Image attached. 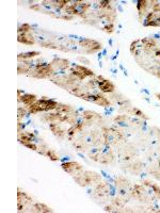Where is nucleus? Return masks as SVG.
<instances>
[{
    "instance_id": "obj_6",
    "label": "nucleus",
    "mask_w": 160,
    "mask_h": 213,
    "mask_svg": "<svg viewBox=\"0 0 160 213\" xmlns=\"http://www.w3.org/2000/svg\"><path fill=\"white\" fill-rule=\"evenodd\" d=\"M96 82L98 85V88L104 92V93H113L115 90V85L109 81V80L105 79L103 76H97L96 77Z\"/></svg>"
},
{
    "instance_id": "obj_23",
    "label": "nucleus",
    "mask_w": 160,
    "mask_h": 213,
    "mask_svg": "<svg viewBox=\"0 0 160 213\" xmlns=\"http://www.w3.org/2000/svg\"><path fill=\"white\" fill-rule=\"evenodd\" d=\"M128 200L125 199V198H123V197H121V196H117L116 198H114V199L112 200V204H113V205H116L117 207H123L124 204Z\"/></svg>"
},
{
    "instance_id": "obj_19",
    "label": "nucleus",
    "mask_w": 160,
    "mask_h": 213,
    "mask_svg": "<svg viewBox=\"0 0 160 213\" xmlns=\"http://www.w3.org/2000/svg\"><path fill=\"white\" fill-rule=\"evenodd\" d=\"M96 95H97V100L95 102L96 104H98L100 106H109L111 104L109 99H107L104 95H100V94H96Z\"/></svg>"
},
{
    "instance_id": "obj_39",
    "label": "nucleus",
    "mask_w": 160,
    "mask_h": 213,
    "mask_svg": "<svg viewBox=\"0 0 160 213\" xmlns=\"http://www.w3.org/2000/svg\"><path fill=\"white\" fill-rule=\"evenodd\" d=\"M153 74L156 75V76H157L158 78H160V67H158V68L156 69V70H155V72H153Z\"/></svg>"
},
{
    "instance_id": "obj_33",
    "label": "nucleus",
    "mask_w": 160,
    "mask_h": 213,
    "mask_svg": "<svg viewBox=\"0 0 160 213\" xmlns=\"http://www.w3.org/2000/svg\"><path fill=\"white\" fill-rule=\"evenodd\" d=\"M138 43H139V41H135V42H132L131 43V46H130V51H131V53H135V51H136V49H137V47H138Z\"/></svg>"
},
{
    "instance_id": "obj_11",
    "label": "nucleus",
    "mask_w": 160,
    "mask_h": 213,
    "mask_svg": "<svg viewBox=\"0 0 160 213\" xmlns=\"http://www.w3.org/2000/svg\"><path fill=\"white\" fill-rule=\"evenodd\" d=\"M19 102H24L25 106H27L28 108H29L30 106H32V104H34V102H36L37 99H36V96L35 95H32V94H25V95L21 96V98L18 99Z\"/></svg>"
},
{
    "instance_id": "obj_17",
    "label": "nucleus",
    "mask_w": 160,
    "mask_h": 213,
    "mask_svg": "<svg viewBox=\"0 0 160 213\" xmlns=\"http://www.w3.org/2000/svg\"><path fill=\"white\" fill-rule=\"evenodd\" d=\"M40 54H41V53L39 52V51H29V52L19 53L17 58H18V61H21V60L26 61V60H29V59L34 58V57L40 56Z\"/></svg>"
},
{
    "instance_id": "obj_14",
    "label": "nucleus",
    "mask_w": 160,
    "mask_h": 213,
    "mask_svg": "<svg viewBox=\"0 0 160 213\" xmlns=\"http://www.w3.org/2000/svg\"><path fill=\"white\" fill-rule=\"evenodd\" d=\"M56 112L58 113H62V114H68V113H74L75 109L72 108L71 106L68 104H58L56 109Z\"/></svg>"
},
{
    "instance_id": "obj_21",
    "label": "nucleus",
    "mask_w": 160,
    "mask_h": 213,
    "mask_svg": "<svg viewBox=\"0 0 160 213\" xmlns=\"http://www.w3.org/2000/svg\"><path fill=\"white\" fill-rule=\"evenodd\" d=\"M146 27H160V14L156 13L155 14V17L149 24H147Z\"/></svg>"
},
{
    "instance_id": "obj_31",
    "label": "nucleus",
    "mask_w": 160,
    "mask_h": 213,
    "mask_svg": "<svg viewBox=\"0 0 160 213\" xmlns=\"http://www.w3.org/2000/svg\"><path fill=\"white\" fill-rule=\"evenodd\" d=\"M128 120H129V118H128V116H126V115H117L116 117H114V120L117 122H124Z\"/></svg>"
},
{
    "instance_id": "obj_38",
    "label": "nucleus",
    "mask_w": 160,
    "mask_h": 213,
    "mask_svg": "<svg viewBox=\"0 0 160 213\" xmlns=\"http://www.w3.org/2000/svg\"><path fill=\"white\" fill-rule=\"evenodd\" d=\"M78 60H79V61H81V62H84V63H87V64H90V61H89V60H87L85 58H82V57H78Z\"/></svg>"
},
{
    "instance_id": "obj_40",
    "label": "nucleus",
    "mask_w": 160,
    "mask_h": 213,
    "mask_svg": "<svg viewBox=\"0 0 160 213\" xmlns=\"http://www.w3.org/2000/svg\"><path fill=\"white\" fill-rule=\"evenodd\" d=\"M155 96H156V97H157V98L160 100V93H156V94H155Z\"/></svg>"
},
{
    "instance_id": "obj_12",
    "label": "nucleus",
    "mask_w": 160,
    "mask_h": 213,
    "mask_svg": "<svg viewBox=\"0 0 160 213\" xmlns=\"http://www.w3.org/2000/svg\"><path fill=\"white\" fill-rule=\"evenodd\" d=\"M83 127H84V125H83L82 122H76V124H74V125L71 126V128H69L68 130L66 131V134L69 136V138H72V136H74L76 133L81 132L82 129H83Z\"/></svg>"
},
{
    "instance_id": "obj_27",
    "label": "nucleus",
    "mask_w": 160,
    "mask_h": 213,
    "mask_svg": "<svg viewBox=\"0 0 160 213\" xmlns=\"http://www.w3.org/2000/svg\"><path fill=\"white\" fill-rule=\"evenodd\" d=\"M17 112H18V113H17V115H18V122H20L21 118H24V117L26 116L28 113H29V112H27L26 109H24V108H20V106L18 108Z\"/></svg>"
},
{
    "instance_id": "obj_16",
    "label": "nucleus",
    "mask_w": 160,
    "mask_h": 213,
    "mask_svg": "<svg viewBox=\"0 0 160 213\" xmlns=\"http://www.w3.org/2000/svg\"><path fill=\"white\" fill-rule=\"evenodd\" d=\"M33 208L35 209V212H41V213H50L52 212V209L46 206L45 204H42V202H37L33 205Z\"/></svg>"
},
{
    "instance_id": "obj_7",
    "label": "nucleus",
    "mask_w": 160,
    "mask_h": 213,
    "mask_svg": "<svg viewBox=\"0 0 160 213\" xmlns=\"http://www.w3.org/2000/svg\"><path fill=\"white\" fill-rule=\"evenodd\" d=\"M50 65L53 67L55 70H65L66 68H68L71 66L69 61L65 60V59H60V58H55L52 61L50 62Z\"/></svg>"
},
{
    "instance_id": "obj_37",
    "label": "nucleus",
    "mask_w": 160,
    "mask_h": 213,
    "mask_svg": "<svg viewBox=\"0 0 160 213\" xmlns=\"http://www.w3.org/2000/svg\"><path fill=\"white\" fill-rule=\"evenodd\" d=\"M113 209H114V208H113V206H107V207H105V211H106V212H108V211H109V212H113Z\"/></svg>"
},
{
    "instance_id": "obj_15",
    "label": "nucleus",
    "mask_w": 160,
    "mask_h": 213,
    "mask_svg": "<svg viewBox=\"0 0 160 213\" xmlns=\"http://www.w3.org/2000/svg\"><path fill=\"white\" fill-rule=\"evenodd\" d=\"M81 117L84 120H87V122H91V120H95V118H97V120H100L101 118L100 115H98L97 113H94L92 111H83L82 114H81Z\"/></svg>"
},
{
    "instance_id": "obj_22",
    "label": "nucleus",
    "mask_w": 160,
    "mask_h": 213,
    "mask_svg": "<svg viewBox=\"0 0 160 213\" xmlns=\"http://www.w3.org/2000/svg\"><path fill=\"white\" fill-rule=\"evenodd\" d=\"M46 156H47L51 161H59L60 158L58 157V154H56V151L53 150V149H48L47 151H46Z\"/></svg>"
},
{
    "instance_id": "obj_29",
    "label": "nucleus",
    "mask_w": 160,
    "mask_h": 213,
    "mask_svg": "<svg viewBox=\"0 0 160 213\" xmlns=\"http://www.w3.org/2000/svg\"><path fill=\"white\" fill-rule=\"evenodd\" d=\"M23 145L24 146H26V147H28V148H30V149H32V150H37V146L35 145L33 142H26V143H23Z\"/></svg>"
},
{
    "instance_id": "obj_32",
    "label": "nucleus",
    "mask_w": 160,
    "mask_h": 213,
    "mask_svg": "<svg viewBox=\"0 0 160 213\" xmlns=\"http://www.w3.org/2000/svg\"><path fill=\"white\" fill-rule=\"evenodd\" d=\"M152 11L155 12V13L160 14V1H155V3L152 7Z\"/></svg>"
},
{
    "instance_id": "obj_5",
    "label": "nucleus",
    "mask_w": 160,
    "mask_h": 213,
    "mask_svg": "<svg viewBox=\"0 0 160 213\" xmlns=\"http://www.w3.org/2000/svg\"><path fill=\"white\" fill-rule=\"evenodd\" d=\"M62 168H63L64 172H66V173L71 174L73 176L79 175V174L82 173L81 164H79L78 162H75V161H68V162L62 163Z\"/></svg>"
},
{
    "instance_id": "obj_20",
    "label": "nucleus",
    "mask_w": 160,
    "mask_h": 213,
    "mask_svg": "<svg viewBox=\"0 0 160 213\" xmlns=\"http://www.w3.org/2000/svg\"><path fill=\"white\" fill-rule=\"evenodd\" d=\"M115 185L119 188V189H126L128 185H129V181L127 180L124 177H117L115 179Z\"/></svg>"
},
{
    "instance_id": "obj_28",
    "label": "nucleus",
    "mask_w": 160,
    "mask_h": 213,
    "mask_svg": "<svg viewBox=\"0 0 160 213\" xmlns=\"http://www.w3.org/2000/svg\"><path fill=\"white\" fill-rule=\"evenodd\" d=\"M103 30H104L105 32H107V33L111 34V33H113V31H114V25L113 24H107L106 26H104Z\"/></svg>"
},
{
    "instance_id": "obj_35",
    "label": "nucleus",
    "mask_w": 160,
    "mask_h": 213,
    "mask_svg": "<svg viewBox=\"0 0 160 213\" xmlns=\"http://www.w3.org/2000/svg\"><path fill=\"white\" fill-rule=\"evenodd\" d=\"M60 18L65 19V20H72V19H73V16H72V15H71V16H68V15H62V16H60Z\"/></svg>"
},
{
    "instance_id": "obj_8",
    "label": "nucleus",
    "mask_w": 160,
    "mask_h": 213,
    "mask_svg": "<svg viewBox=\"0 0 160 213\" xmlns=\"http://www.w3.org/2000/svg\"><path fill=\"white\" fill-rule=\"evenodd\" d=\"M155 3V1H146V0H140L137 1V9L139 12V17L140 20H142V15H145L146 10L148 7H153V4Z\"/></svg>"
},
{
    "instance_id": "obj_3",
    "label": "nucleus",
    "mask_w": 160,
    "mask_h": 213,
    "mask_svg": "<svg viewBox=\"0 0 160 213\" xmlns=\"http://www.w3.org/2000/svg\"><path fill=\"white\" fill-rule=\"evenodd\" d=\"M79 45L82 48H85V53H95L101 49V44L95 40L91 38H80Z\"/></svg>"
},
{
    "instance_id": "obj_10",
    "label": "nucleus",
    "mask_w": 160,
    "mask_h": 213,
    "mask_svg": "<svg viewBox=\"0 0 160 213\" xmlns=\"http://www.w3.org/2000/svg\"><path fill=\"white\" fill-rule=\"evenodd\" d=\"M141 43L143 44V48L144 50L146 51V52H151L152 50H156L157 49V47H156V41L154 40V38H148V37H146V38H143V40H141Z\"/></svg>"
},
{
    "instance_id": "obj_24",
    "label": "nucleus",
    "mask_w": 160,
    "mask_h": 213,
    "mask_svg": "<svg viewBox=\"0 0 160 213\" xmlns=\"http://www.w3.org/2000/svg\"><path fill=\"white\" fill-rule=\"evenodd\" d=\"M87 142L85 141H77L74 143V146L77 148V150H82L84 151L85 149H87Z\"/></svg>"
},
{
    "instance_id": "obj_13",
    "label": "nucleus",
    "mask_w": 160,
    "mask_h": 213,
    "mask_svg": "<svg viewBox=\"0 0 160 213\" xmlns=\"http://www.w3.org/2000/svg\"><path fill=\"white\" fill-rule=\"evenodd\" d=\"M49 127H50L51 132L58 138H63L65 135V133H66V131L63 130L58 124H55V122H49Z\"/></svg>"
},
{
    "instance_id": "obj_26",
    "label": "nucleus",
    "mask_w": 160,
    "mask_h": 213,
    "mask_svg": "<svg viewBox=\"0 0 160 213\" xmlns=\"http://www.w3.org/2000/svg\"><path fill=\"white\" fill-rule=\"evenodd\" d=\"M131 112H132L133 114L137 115V116H139L140 118H144V120H148V116H146V115L144 114L143 112L141 111L140 109H138V108H133L132 110H131Z\"/></svg>"
},
{
    "instance_id": "obj_2",
    "label": "nucleus",
    "mask_w": 160,
    "mask_h": 213,
    "mask_svg": "<svg viewBox=\"0 0 160 213\" xmlns=\"http://www.w3.org/2000/svg\"><path fill=\"white\" fill-rule=\"evenodd\" d=\"M58 106V102L52 99H45V97L43 99L37 100L36 102L30 106L28 108V112L29 114H35V113H39V112H47L50 111V110H55Z\"/></svg>"
},
{
    "instance_id": "obj_34",
    "label": "nucleus",
    "mask_w": 160,
    "mask_h": 213,
    "mask_svg": "<svg viewBox=\"0 0 160 213\" xmlns=\"http://www.w3.org/2000/svg\"><path fill=\"white\" fill-rule=\"evenodd\" d=\"M30 9H31V10H34V11H41L40 4H32V5H30Z\"/></svg>"
},
{
    "instance_id": "obj_1",
    "label": "nucleus",
    "mask_w": 160,
    "mask_h": 213,
    "mask_svg": "<svg viewBox=\"0 0 160 213\" xmlns=\"http://www.w3.org/2000/svg\"><path fill=\"white\" fill-rule=\"evenodd\" d=\"M56 70L50 65V63H37L33 68L30 69L29 76L37 79H45V78H51L55 75Z\"/></svg>"
},
{
    "instance_id": "obj_18",
    "label": "nucleus",
    "mask_w": 160,
    "mask_h": 213,
    "mask_svg": "<svg viewBox=\"0 0 160 213\" xmlns=\"http://www.w3.org/2000/svg\"><path fill=\"white\" fill-rule=\"evenodd\" d=\"M17 202H21V204H27V202H31L32 198L29 195L25 193V192H20V190H18V193H17Z\"/></svg>"
},
{
    "instance_id": "obj_25",
    "label": "nucleus",
    "mask_w": 160,
    "mask_h": 213,
    "mask_svg": "<svg viewBox=\"0 0 160 213\" xmlns=\"http://www.w3.org/2000/svg\"><path fill=\"white\" fill-rule=\"evenodd\" d=\"M31 30L32 28L29 24H23L18 28V33H28V32H31Z\"/></svg>"
},
{
    "instance_id": "obj_30",
    "label": "nucleus",
    "mask_w": 160,
    "mask_h": 213,
    "mask_svg": "<svg viewBox=\"0 0 160 213\" xmlns=\"http://www.w3.org/2000/svg\"><path fill=\"white\" fill-rule=\"evenodd\" d=\"M152 189H153V192L155 193V195H156L158 198H160V186L158 185V184L154 183L152 185Z\"/></svg>"
},
{
    "instance_id": "obj_9",
    "label": "nucleus",
    "mask_w": 160,
    "mask_h": 213,
    "mask_svg": "<svg viewBox=\"0 0 160 213\" xmlns=\"http://www.w3.org/2000/svg\"><path fill=\"white\" fill-rule=\"evenodd\" d=\"M17 41L21 44H24V45H33L35 43L34 38H33L30 32H28V33H18Z\"/></svg>"
},
{
    "instance_id": "obj_41",
    "label": "nucleus",
    "mask_w": 160,
    "mask_h": 213,
    "mask_svg": "<svg viewBox=\"0 0 160 213\" xmlns=\"http://www.w3.org/2000/svg\"><path fill=\"white\" fill-rule=\"evenodd\" d=\"M158 166H159V170H160V159H159V162H158Z\"/></svg>"
},
{
    "instance_id": "obj_4",
    "label": "nucleus",
    "mask_w": 160,
    "mask_h": 213,
    "mask_svg": "<svg viewBox=\"0 0 160 213\" xmlns=\"http://www.w3.org/2000/svg\"><path fill=\"white\" fill-rule=\"evenodd\" d=\"M71 74L76 76L79 80H83L87 77H93L94 76V72L91 69L87 68L82 65H75V64H73L72 67H71Z\"/></svg>"
},
{
    "instance_id": "obj_36",
    "label": "nucleus",
    "mask_w": 160,
    "mask_h": 213,
    "mask_svg": "<svg viewBox=\"0 0 160 213\" xmlns=\"http://www.w3.org/2000/svg\"><path fill=\"white\" fill-rule=\"evenodd\" d=\"M25 129V125L23 124V122H18V132H21V131H24Z\"/></svg>"
}]
</instances>
